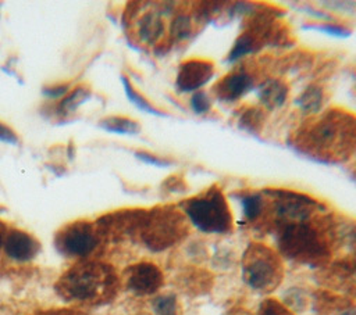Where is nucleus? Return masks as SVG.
I'll list each match as a JSON object with an SVG mask.
<instances>
[{"mask_svg": "<svg viewBox=\"0 0 356 315\" xmlns=\"http://www.w3.org/2000/svg\"><path fill=\"white\" fill-rule=\"evenodd\" d=\"M257 69L242 62L222 75L210 89L213 96L222 103H234L246 96L256 85Z\"/></svg>", "mask_w": 356, "mask_h": 315, "instance_id": "10", "label": "nucleus"}, {"mask_svg": "<svg viewBox=\"0 0 356 315\" xmlns=\"http://www.w3.org/2000/svg\"><path fill=\"white\" fill-rule=\"evenodd\" d=\"M238 315H243V314H238Z\"/></svg>", "mask_w": 356, "mask_h": 315, "instance_id": "38", "label": "nucleus"}, {"mask_svg": "<svg viewBox=\"0 0 356 315\" xmlns=\"http://www.w3.org/2000/svg\"><path fill=\"white\" fill-rule=\"evenodd\" d=\"M292 312L293 309H302L306 305V297L299 289H292L286 294V303H284Z\"/></svg>", "mask_w": 356, "mask_h": 315, "instance_id": "29", "label": "nucleus"}, {"mask_svg": "<svg viewBox=\"0 0 356 315\" xmlns=\"http://www.w3.org/2000/svg\"><path fill=\"white\" fill-rule=\"evenodd\" d=\"M164 283L161 269L153 262L142 261L131 265L125 272V286L136 296H150Z\"/></svg>", "mask_w": 356, "mask_h": 315, "instance_id": "14", "label": "nucleus"}, {"mask_svg": "<svg viewBox=\"0 0 356 315\" xmlns=\"http://www.w3.org/2000/svg\"><path fill=\"white\" fill-rule=\"evenodd\" d=\"M179 208L188 222L200 232L224 235L232 230V212L218 185H211L196 196L185 198L179 203Z\"/></svg>", "mask_w": 356, "mask_h": 315, "instance_id": "5", "label": "nucleus"}, {"mask_svg": "<svg viewBox=\"0 0 356 315\" xmlns=\"http://www.w3.org/2000/svg\"><path fill=\"white\" fill-rule=\"evenodd\" d=\"M121 82H122V87H124V92L127 94V99L136 107L139 108L140 111H145L150 115H156V117H165L167 112H164L163 110H159L153 103H150L140 92L136 90V87L131 83V80L122 75L121 76Z\"/></svg>", "mask_w": 356, "mask_h": 315, "instance_id": "24", "label": "nucleus"}, {"mask_svg": "<svg viewBox=\"0 0 356 315\" xmlns=\"http://www.w3.org/2000/svg\"><path fill=\"white\" fill-rule=\"evenodd\" d=\"M216 74V65L209 58L192 57L182 61L177 71L175 87L181 93H193L209 83Z\"/></svg>", "mask_w": 356, "mask_h": 315, "instance_id": "13", "label": "nucleus"}, {"mask_svg": "<svg viewBox=\"0 0 356 315\" xmlns=\"http://www.w3.org/2000/svg\"><path fill=\"white\" fill-rule=\"evenodd\" d=\"M97 126L106 132L117 135H136L140 132V125L135 119L122 115L104 117L97 122Z\"/></svg>", "mask_w": 356, "mask_h": 315, "instance_id": "21", "label": "nucleus"}, {"mask_svg": "<svg viewBox=\"0 0 356 315\" xmlns=\"http://www.w3.org/2000/svg\"><path fill=\"white\" fill-rule=\"evenodd\" d=\"M266 122V111L260 105H245L238 115V126L249 133H257Z\"/></svg>", "mask_w": 356, "mask_h": 315, "instance_id": "22", "label": "nucleus"}, {"mask_svg": "<svg viewBox=\"0 0 356 315\" xmlns=\"http://www.w3.org/2000/svg\"><path fill=\"white\" fill-rule=\"evenodd\" d=\"M135 33L138 42L153 46L157 49L161 43L165 42V24L163 14L156 7L139 15L135 21Z\"/></svg>", "mask_w": 356, "mask_h": 315, "instance_id": "15", "label": "nucleus"}, {"mask_svg": "<svg viewBox=\"0 0 356 315\" xmlns=\"http://www.w3.org/2000/svg\"><path fill=\"white\" fill-rule=\"evenodd\" d=\"M305 28L307 29H314V31H318V32H323L325 35H330V36H334V37H348L352 35V29L341 22H334V21H309V22H305L303 24Z\"/></svg>", "mask_w": 356, "mask_h": 315, "instance_id": "25", "label": "nucleus"}, {"mask_svg": "<svg viewBox=\"0 0 356 315\" xmlns=\"http://www.w3.org/2000/svg\"><path fill=\"white\" fill-rule=\"evenodd\" d=\"M289 96V85L282 78H267L259 85L257 99L260 107L268 111L281 108Z\"/></svg>", "mask_w": 356, "mask_h": 315, "instance_id": "17", "label": "nucleus"}, {"mask_svg": "<svg viewBox=\"0 0 356 315\" xmlns=\"http://www.w3.org/2000/svg\"><path fill=\"white\" fill-rule=\"evenodd\" d=\"M146 210H120L100 216L96 221V226L100 230L103 239H118L122 236L139 235L143 223Z\"/></svg>", "mask_w": 356, "mask_h": 315, "instance_id": "11", "label": "nucleus"}, {"mask_svg": "<svg viewBox=\"0 0 356 315\" xmlns=\"http://www.w3.org/2000/svg\"><path fill=\"white\" fill-rule=\"evenodd\" d=\"M206 24L203 19L196 14L193 6L192 7H178L175 12L172 14L168 36L165 37V42L161 43L154 51L165 53L168 51L174 44H179L184 42H189L193 36H196V32L200 31Z\"/></svg>", "mask_w": 356, "mask_h": 315, "instance_id": "12", "label": "nucleus"}, {"mask_svg": "<svg viewBox=\"0 0 356 315\" xmlns=\"http://www.w3.org/2000/svg\"><path fill=\"white\" fill-rule=\"evenodd\" d=\"M266 200V210L261 223L280 226L310 221L325 211V204L320 200L296 190L281 187H266L261 190Z\"/></svg>", "mask_w": 356, "mask_h": 315, "instance_id": "6", "label": "nucleus"}, {"mask_svg": "<svg viewBox=\"0 0 356 315\" xmlns=\"http://www.w3.org/2000/svg\"><path fill=\"white\" fill-rule=\"evenodd\" d=\"M103 240L96 223L88 221H75L61 228L56 237L54 246L60 254L70 258L89 257Z\"/></svg>", "mask_w": 356, "mask_h": 315, "instance_id": "9", "label": "nucleus"}, {"mask_svg": "<svg viewBox=\"0 0 356 315\" xmlns=\"http://www.w3.org/2000/svg\"><path fill=\"white\" fill-rule=\"evenodd\" d=\"M18 136L17 133L4 122L0 121V142L8 143V144H18Z\"/></svg>", "mask_w": 356, "mask_h": 315, "instance_id": "33", "label": "nucleus"}, {"mask_svg": "<svg viewBox=\"0 0 356 315\" xmlns=\"http://www.w3.org/2000/svg\"><path fill=\"white\" fill-rule=\"evenodd\" d=\"M281 11L277 7L248 3L242 32L235 39L227 54V61L236 62L249 54H254L266 46L291 47L295 39L289 26L281 21Z\"/></svg>", "mask_w": 356, "mask_h": 315, "instance_id": "2", "label": "nucleus"}, {"mask_svg": "<svg viewBox=\"0 0 356 315\" xmlns=\"http://www.w3.org/2000/svg\"><path fill=\"white\" fill-rule=\"evenodd\" d=\"M188 219L177 205H157L146 210L139 236L152 251L170 248L188 235Z\"/></svg>", "mask_w": 356, "mask_h": 315, "instance_id": "7", "label": "nucleus"}, {"mask_svg": "<svg viewBox=\"0 0 356 315\" xmlns=\"http://www.w3.org/2000/svg\"><path fill=\"white\" fill-rule=\"evenodd\" d=\"M152 308L156 315H178L179 312L177 296L172 293H163L154 297Z\"/></svg>", "mask_w": 356, "mask_h": 315, "instance_id": "26", "label": "nucleus"}, {"mask_svg": "<svg viewBox=\"0 0 356 315\" xmlns=\"http://www.w3.org/2000/svg\"><path fill=\"white\" fill-rule=\"evenodd\" d=\"M242 279L257 293H271L284 278V265L278 253L261 243H252L242 255Z\"/></svg>", "mask_w": 356, "mask_h": 315, "instance_id": "8", "label": "nucleus"}, {"mask_svg": "<svg viewBox=\"0 0 356 315\" xmlns=\"http://www.w3.org/2000/svg\"><path fill=\"white\" fill-rule=\"evenodd\" d=\"M135 155H136L138 160H140V161H143L146 164L157 165V167H165V165L170 164V161H167V160H164V158H161L159 155H154V154H152L149 151H138V153H135Z\"/></svg>", "mask_w": 356, "mask_h": 315, "instance_id": "31", "label": "nucleus"}, {"mask_svg": "<svg viewBox=\"0 0 356 315\" xmlns=\"http://www.w3.org/2000/svg\"><path fill=\"white\" fill-rule=\"evenodd\" d=\"M325 101V90L320 83H309L295 99V105L305 115H314L321 111Z\"/></svg>", "mask_w": 356, "mask_h": 315, "instance_id": "20", "label": "nucleus"}, {"mask_svg": "<svg viewBox=\"0 0 356 315\" xmlns=\"http://www.w3.org/2000/svg\"><path fill=\"white\" fill-rule=\"evenodd\" d=\"M235 197L241 204L242 215L246 222L256 225L263 221L266 200L261 190H241L235 193Z\"/></svg>", "mask_w": 356, "mask_h": 315, "instance_id": "18", "label": "nucleus"}, {"mask_svg": "<svg viewBox=\"0 0 356 315\" xmlns=\"http://www.w3.org/2000/svg\"><path fill=\"white\" fill-rule=\"evenodd\" d=\"M39 247L40 246L35 237L19 229L8 230L3 246L6 254L18 262L33 259L39 251Z\"/></svg>", "mask_w": 356, "mask_h": 315, "instance_id": "16", "label": "nucleus"}, {"mask_svg": "<svg viewBox=\"0 0 356 315\" xmlns=\"http://www.w3.org/2000/svg\"><path fill=\"white\" fill-rule=\"evenodd\" d=\"M163 187L168 193H184L186 190V183L182 176H170L164 180Z\"/></svg>", "mask_w": 356, "mask_h": 315, "instance_id": "30", "label": "nucleus"}, {"mask_svg": "<svg viewBox=\"0 0 356 315\" xmlns=\"http://www.w3.org/2000/svg\"><path fill=\"white\" fill-rule=\"evenodd\" d=\"M332 223L328 216L320 215L310 221L288 223L275 229L280 253L299 264L323 266L331 258V240L328 232Z\"/></svg>", "mask_w": 356, "mask_h": 315, "instance_id": "3", "label": "nucleus"}, {"mask_svg": "<svg viewBox=\"0 0 356 315\" xmlns=\"http://www.w3.org/2000/svg\"><path fill=\"white\" fill-rule=\"evenodd\" d=\"M7 233H8V229H7V225L0 221V248L4 246V241H6V237H7Z\"/></svg>", "mask_w": 356, "mask_h": 315, "instance_id": "35", "label": "nucleus"}, {"mask_svg": "<svg viewBox=\"0 0 356 315\" xmlns=\"http://www.w3.org/2000/svg\"><path fill=\"white\" fill-rule=\"evenodd\" d=\"M328 280L337 289L356 293V258L338 261L328 269Z\"/></svg>", "mask_w": 356, "mask_h": 315, "instance_id": "19", "label": "nucleus"}, {"mask_svg": "<svg viewBox=\"0 0 356 315\" xmlns=\"http://www.w3.org/2000/svg\"><path fill=\"white\" fill-rule=\"evenodd\" d=\"M70 90L68 85H56V86H47L42 89L43 96H46L47 99H61L64 97Z\"/></svg>", "mask_w": 356, "mask_h": 315, "instance_id": "32", "label": "nucleus"}, {"mask_svg": "<svg viewBox=\"0 0 356 315\" xmlns=\"http://www.w3.org/2000/svg\"><path fill=\"white\" fill-rule=\"evenodd\" d=\"M348 241H349V248L353 253V257L356 258V225L350 228L348 235Z\"/></svg>", "mask_w": 356, "mask_h": 315, "instance_id": "34", "label": "nucleus"}, {"mask_svg": "<svg viewBox=\"0 0 356 315\" xmlns=\"http://www.w3.org/2000/svg\"><path fill=\"white\" fill-rule=\"evenodd\" d=\"M189 107L196 115H204L211 110L210 96L204 90H197L191 94Z\"/></svg>", "mask_w": 356, "mask_h": 315, "instance_id": "28", "label": "nucleus"}, {"mask_svg": "<svg viewBox=\"0 0 356 315\" xmlns=\"http://www.w3.org/2000/svg\"><path fill=\"white\" fill-rule=\"evenodd\" d=\"M118 287V278L110 265L82 261L71 266L56 283L57 293L67 301L104 303Z\"/></svg>", "mask_w": 356, "mask_h": 315, "instance_id": "4", "label": "nucleus"}, {"mask_svg": "<svg viewBox=\"0 0 356 315\" xmlns=\"http://www.w3.org/2000/svg\"><path fill=\"white\" fill-rule=\"evenodd\" d=\"M257 315H295L282 301L277 298H266L260 303Z\"/></svg>", "mask_w": 356, "mask_h": 315, "instance_id": "27", "label": "nucleus"}, {"mask_svg": "<svg viewBox=\"0 0 356 315\" xmlns=\"http://www.w3.org/2000/svg\"><path fill=\"white\" fill-rule=\"evenodd\" d=\"M339 315H356V307H352V308H346L343 309Z\"/></svg>", "mask_w": 356, "mask_h": 315, "instance_id": "36", "label": "nucleus"}, {"mask_svg": "<svg viewBox=\"0 0 356 315\" xmlns=\"http://www.w3.org/2000/svg\"><path fill=\"white\" fill-rule=\"evenodd\" d=\"M90 99V90L85 86H79L75 87L74 90L68 92L61 100L60 103L56 105V114L61 118L68 117L70 114H72L79 105H82L83 103H86Z\"/></svg>", "mask_w": 356, "mask_h": 315, "instance_id": "23", "label": "nucleus"}, {"mask_svg": "<svg viewBox=\"0 0 356 315\" xmlns=\"http://www.w3.org/2000/svg\"><path fill=\"white\" fill-rule=\"evenodd\" d=\"M298 153L324 162L348 161L356 151V114L342 107H331L306 119L289 137Z\"/></svg>", "mask_w": 356, "mask_h": 315, "instance_id": "1", "label": "nucleus"}, {"mask_svg": "<svg viewBox=\"0 0 356 315\" xmlns=\"http://www.w3.org/2000/svg\"><path fill=\"white\" fill-rule=\"evenodd\" d=\"M352 93L356 97V78H355V82H353V86H352Z\"/></svg>", "mask_w": 356, "mask_h": 315, "instance_id": "37", "label": "nucleus"}]
</instances>
